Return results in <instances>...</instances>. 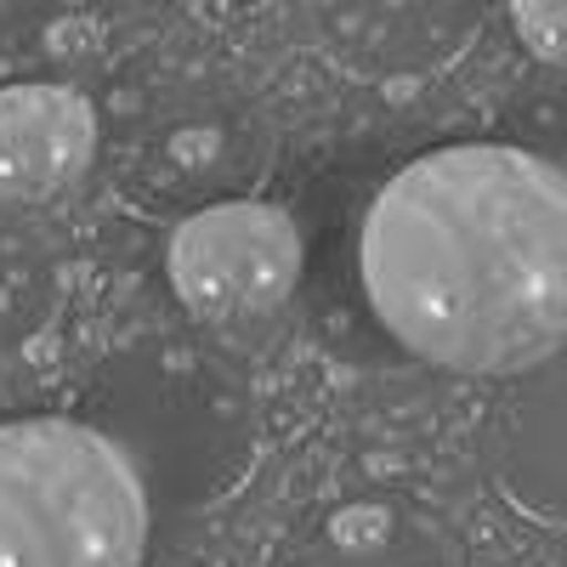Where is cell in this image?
Segmentation results:
<instances>
[{"label":"cell","mask_w":567,"mask_h":567,"mask_svg":"<svg viewBox=\"0 0 567 567\" xmlns=\"http://www.w3.org/2000/svg\"><path fill=\"white\" fill-rule=\"evenodd\" d=\"M358 278L386 336L460 374L567 347V171L499 142L420 154L374 194Z\"/></svg>","instance_id":"cell-1"},{"label":"cell","mask_w":567,"mask_h":567,"mask_svg":"<svg viewBox=\"0 0 567 567\" xmlns=\"http://www.w3.org/2000/svg\"><path fill=\"white\" fill-rule=\"evenodd\" d=\"M148 488L80 420L0 425V567H142Z\"/></svg>","instance_id":"cell-2"},{"label":"cell","mask_w":567,"mask_h":567,"mask_svg":"<svg viewBox=\"0 0 567 567\" xmlns=\"http://www.w3.org/2000/svg\"><path fill=\"white\" fill-rule=\"evenodd\" d=\"M165 267H171V290L182 296L187 312L256 318L296 290L301 239L284 210L256 205V199H227L187 216L171 233Z\"/></svg>","instance_id":"cell-3"},{"label":"cell","mask_w":567,"mask_h":567,"mask_svg":"<svg viewBox=\"0 0 567 567\" xmlns=\"http://www.w3.org/2000/svg\"><path fill=\"white\" fill-rule=\"evenodd\" d=\"M97 154L91 97L58 80L0 85V199H52Z\"/></svg>","instance_id":"cell-4"},{"label":"cell","mask_w":567,"mask_h":567,"mask_svg":"<svg viewBox=\"0 0 567 567\" xmlns=\"http://www.w3.org/2000/svg\"><path fill=\"white\" fill-rule=\"evenodd\" d=\"M414 516H403L398 505H341L312 528L290 567H414Z\"/></svg>","instance_id":"cell-5"},{"label":"cell","mask_w":567,"mask_h":567,"mask_svg":"<svg viewBox=\"0 0 567 567\" xmlns=\"http://www.w3.org/2000/svg\"><path fill=\"white\" fill-rule=\"evenodd\" d=\"M511 29L539 63L567 69V0H511Z\"/></svg>","instance_id":"cell-6"},{"label":"cell","mask_w":567,"mask_h":567,"mask_svg":"<svg viewBox=\"0 0 567 567\" xmlns=\"http://www.w3.org/2000/svg\"><path fill=\"white\" fill-rule=\"evenodd\" d=\"M194 7H267V0H194Z\"/></svg>","instance_id":"cell-7"}]
</instances>
